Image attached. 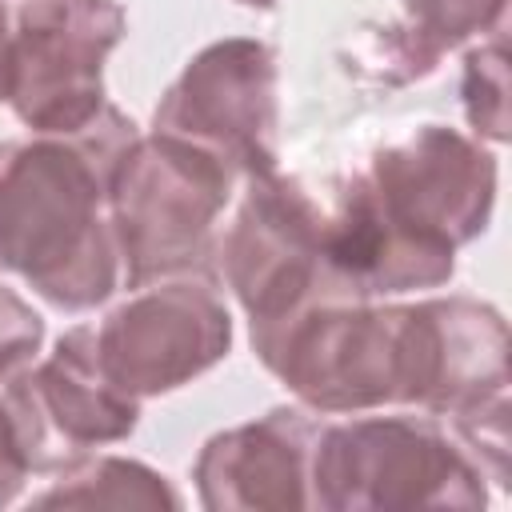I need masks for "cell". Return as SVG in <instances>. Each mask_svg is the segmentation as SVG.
Wrapping results in <instances>:
<instances>
[{
  "instance_id": "obj_12",
  "label": "cell",
  "mask_w": 512,
  "mask_h": 512,
  "mask_svg": "<svg viewBox=\"0 0 512 512\" xmlns=\"http://www.w3.org/2000/svg\"><path fill=\"white\" fill-rule=\"evenodd\" d=\"M324 420L304 408H272L248 424L216 432L192 468L200 504L212 512L316 508L312 456Z\"/></svg>"
},
{
  "instance_id": "obj_6",
  "label": "cell",
  "mask_w": 512,
  "mask_h": 512,
  "mask_svg": "<svg viewBox=\"0 0 512 512\" xmlns=\"http://www.w3.org/2000/svg\"><path fill=\"white\" fill-rule=\"evenodd\" d=\"M248 192L216 260L248 328L276 324L316 300H360L328 264V212L296 176L264 172L244 180Z\"/></svg>"
},
{
  "instance_id": "obj_7",
  "label": "cell",
  "mask_w": 512,
  "mask_h": 512,
  "mask_svg": "<svg viewBox=\"0 0 512 512\" xmlns=\"http://www.w3.org/2000/svg\"><path fill=\"white\" fill-rule=\"evenodd\" d=\"M128 20L116 0H24L12 16L4 100L32 132H76L108 104L104 60Z\"/></svg>"
},
{
  "instance_id": "obj_2",
  "label": "cell",
  "mask_w": 512,
  "mask_h": 512,
  "mask_svg": "<svg viewBox=\"0 0 512 512\" xmlns=\"http://www.w3.org/2000/svg\"><path fill=\"white\" fill-rule=\"evenodd\" d=\"M136 136V124L104 104L76 132L0 140V268L56 308H96L120 284L108 192Z\"/></svg>"
},
{
  "instance_id": "obj_11",
  "label": "cell",
  "mask_w": 512,
  "mask_h": 512,
  "mask_svg": "<svg viewBox=\"0 0 512 512\" xmlns=\"http://www.w3.org/2000/svg\"><path fill=\"white\" fill-rule=\"evenodd\" d=\"M492 392H508L504 316L472 296L404 304L400 404L452 416Z\"/></svg>"
},
{
  "instance_id": "obj_5",
  "label": "cell",
  "mask_w": 512,
  "mask_h": 512,
  "mask_svg": "<svg viewBox=\"0 0 512 512\" xmlns=\"http://www.w3.org/2000/svg\"><path fill=\"white\" fill-rule=\"evenodd\" d=\"M404 304L316 300L276 324L252 328L260 364L316 412H372L400 404Z\"/></svg>"
},
{
  "instance_id": "obj_16",
  "label": "cell",
  "mask_w": 512,
  "mask_h": 512,
  "mask_svg": "<svg viewBox=\"0 0 512 512\" xmlns=\"http://www.w3.org/2000/svg\"><path fill=\"white\" fill-rule=\"evenodd\" d=\"M448 424L456 440L468 448V456L484 468V476L504 488L508 484V392L472 400L468 408L452 412Z\"/></svg>"
},
{
  "instance_id": "obj_14",
  "label": "cell",
  "mask_w": 512,
  "mask_h": 512,
  "mask_svg": "<svg viewBox=\"0 0 512 512\" xmlns=\"http://www.w3.org/2000/svg\"><path fill=\"white\" fill-rule=\"evenodd\" d=\"M40 508H180L184 496L156 468L124 456H84L36 496Z\"/></svg>"
},
{
  "instance_id": "obj_9",
  "label": "cell",
  "mask_w": 512,
  "mask_h": 512,
  "mask_svg": "<svg viewBox=\"0 0 512 512\" xmlns=\"http://www.w3.org/2000/svg\"><path fill=\"white\" fill-rule=\"evenodd\" d=\"M136 292L92 324L104 372L136 400L172 392L232 348V316L208 272L132 284Z\"/></svg>"
},
{
  "instance_id": "obj_19",
  "label": "cell",
  "mask_w": 512,
  "mask_h": 512,
  "mask_svg": "<svg viewBox=\"0 0 512 512\" xmlns=\"http://www.w3.org/2000/svg\"><path fill=\"white\" fill-rule=\"evenodd\" d=\"M8 40H12V12H8V0H0V100H4V76H8Z\"/></svg>"
},
{
  "instance_id": "obj_18",
  "label": "cell",
  "mask_w": 512,
  "mask_h": 512,
  "mask_svg": "<svg viewBox=\"0 0 512 512\" xmlns=\"http://www.w3.org/2000/svg\"><path fill=\"white\" fill-rule=\"evenodd\" d=\"M28 472H32V468H28L24 448H20V440H16L12 416H8V408H4V400H0V508L20 496Z\"/></svg>"
},
{
  "instance_id": "obj_1",
  "label": "cell",
  "mask_w": 512,
  "mask_h": 512,
  "mask_svg": "<svg viewBox=\"0 0 512 512\" xmlns=\"http://www.w3.org/2000/svg\"><path fill=\"white\" fill-rule=\"evenodd\" d=\"M496 204L492 152L444 124H420L372 156L328 216V264L364 300L440 288L456 248L472 244Z\"/></svg>"
},
{
  "instance_id": "obj_20",
  "label": "cell",
  "mask_w": 512,
  "mask_h": 512,
  "mask_svg": "<svg viewBox=\"0 0 512 512\" xmlns=\"http://www.w3.org/2000/svg\"><path fill=\"white\" fill-rule=\"evenodd\" d=\"M236 4H244V8H260V12L276 8V0H236Z\"/></svg>"
},
{
  "instance_id": "obj_3",
  "label": "cell",
  "mask_w": 512,
  "mask_h": 512,
  "mask_svg": "<svg viewBox=\"0 0 512 512\" xmlns=\"http://www.w3.org/2000/svg\"><path fill=\"white\" fill-rule=\"evenodd\" d=\"M484 468L440 416H356L324 424L312 500L328 512L484 508Z\"/></svg>"
},
{
  "instance_id": "obj_4",
  "label": "cell",
  "mask_w": 512,
  "mask_h": 512,
  "mask_svg": "<svg viewBox=\"0 0 512 512\" xmlns=\"http://www.w3.org/2000/svg\"><path fill=\"white\" fill-rule=\"evenodd\" d=\"M240 176L176 136H136L116 164L108 216L116 228L128 284L176 272H208L216 220Z\"/></svg>"
},
{
  "instance_id": "obj_17",
  "label": "cell",
  "mask_w": 512,
  "mask_h": 512,
  "mask_svg": "<svg viewBox=\"0 0 512 512\" xmlns=\"http://www.w3.org/2000/svg\"><path fill=\"white\" fill-rule=\"evenodd\" d=\"M44 344V316L8 284H0V384L36 364Z\"/></svg>"
},
{
  "instance_id": "obj_10",
  "label": "cell",
  "mask_w": 512,
  "mask_h": 512,
  "mask_svg": "<svg viewBox=\"0 0 512 512\" xmlns=\"http://www.w3.org/2000/svg\"><path fill=\"white\" fill-rule=\"evenodd\" d=\"M4 408L32 472H60L140 424V400L104 372L92 324L68 328L44 364L8 380Z\"/></svg>"
},
{
  "instance_id": "obj_15",
  "label": "cell",
  "mask_w": 512,
  "mask_h": 512,
  "mask_svg": "<svg viewBox=\"0 0 512 512\" xmlns=\"http://www.w3.org/2000/svg\"><path fill=\"white\" fill-rule=\"evenodd\" d=\"M464 116L476 132V140L504 144L508 140V52H504V28L492 32L488 44L472 48L464 56Z\"/></svg>"
},
{
  "instance_id": "obj_13",
  "label": "cell",
  "mask_w": 512,
  "mask_h": 512,
  "mask_svg": "<svg viewBox=\"0 0 512 512\" xmlns=\"http://www.w3.org/2000/svg\"><path fill=\"white\" fill-rule=\"evenodd\" d=\"M508 0H404V24L392 28V64H404L400 80L424 76L436 60L480 32H500Z\"/></svg>"
},
{
  "instance_id": "obj_8",
  "label": "cell",
  "mask_w": 512,
  "mask_h": 512,
  "mask_svg": "<svg viewBox=\"0 0 512 512\" xmlns=\"http://www.w3.org/2000/svg\"><path fill=\"white\" fill-rule=\"evenodd\" d=\"M152 132L176 136L224 160L240 180L276 172L280 100L276 52L252 36H228L196 52L152 112Z\"/></svg>"
}]
</instances>
